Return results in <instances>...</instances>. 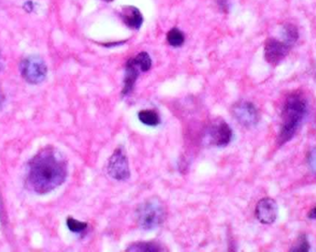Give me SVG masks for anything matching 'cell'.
I'll return each instance as SVG.
<instances>
[{"mask_svg": "<svg viewBox=\"0 0 316 252\" xmlns=\"http://www.w3.org/2000/svg\"><path fill=\"white\" fill-rule=\"evenodd\" d=\"M26 187L37 194H47L63 184L68 174L66 157L55 147H45L29 162Z\"/></svg>", "mask_w": 316, "mask_h": 252, "instance_id": "obj_1", "label": "cell"}, {"mask_svg": "<svg viewBox=\"0 0 316 252\" xmlns=\"http://www.w3.org/2000/svg\"><path fill=\"white\" fill-rule=\"evenodd\" d=\"M307 113V101L302 95L293 94L286 98L282 112V126L277 138L279 145H283L294 137L306 117Z\"/></svg>", "mask_w": 316, "mask_h": 252, "instance_id": "obj_2", "label": "cell"}, {"mask_svg": "<svg viewBox=\"0 0 316 252\" xmlns=\"http://www.w3.org/2000/svg\"><path fill=\"white\" fill-rule=\"evenodd\" d=\"M166 216V207L158 198L149 199L140 204L136 210L137 223L144 230H153L160 226L164 223Z\"/></svg>", "mask_w": 316, "mask_h": 252, "instance_id": "obj_3", "label": "cell"}, {"mask_svg": "<svg viewBox=\"0 0 316 252\" xmlns=\"http://www.w3.org/2000/svg\"><path fill=\"white\" fill-rule=\"evenodd\" d=\"M20 73L22 78L30 84H39L47 75V66L39 56H29L20 63Z\"/></svg>", "mask_w": 316, "mask_h": 252, "instance_id": "obj_4", "label": "cell"}, {"mask_svg": "<svg viewBox=\"0 0 316 252\" xmlns=\"http://www.w3.org/2000/svg\"><path fill=\"white\" fill-rule=\"evenodd\" d=\"M108 172L111 177L117 180H126L130 175L126 153L123 147H118L109 158Z\"/></svg>", "mask_w": 316, "mask_h": 252, "instance_id": "obj_5", "label": "cell"}, {"mask_svg": "<svg viewBox=\"0 0 316 252\" xmlns=\"http://www.w3.org/2000/svg\"><path fill=\"white\" fill-rule=\"evenodd\" d=\"M231 114L241 126L253 127L259 122V113L255 106L248 101H238L231 108Z\"/></svg>", "mask_w": 316, "mask_h": 252, "instance_id": "obj_6", "label": "cell"}, {"mask_svg": "<svg viewBox=\"0 0 316 252\" xmlns=\"http://www.w3.org/2000/svg\"><path fill=\"white\" fill-rule=\"evenodd\" d=\"M232 129L222 119H216L208 127L206 139L211 145L226 146L232 139Z\"/></svg>", "mask_w": 316, "mask_h": 252, "instance_id": "obj_7", "label": "cell"}, {"mask_svg": "<svg viewBox=\"0 0 316 252\" xmlns=\"http://www.w3.org/2000/svg\"><path fill=\"white\" fill-rule=\"evenodd\" d=\"M286 42H280L277 39L268 38L265 45V58L267 62L276 65L286 57L290 49Z\"/></svg>", "mask_w": 316, "mask_h": 252, "instance_id": "obj_8", "label": "cell"}, {"mask_svg": "<svg viewBox=\"0 0 316 252\" xmlns=\"http://www.w3.org/2000/svg\"><path fill=\"white\" fill-rule=\"evenodd\" d=\"M277 204L275 200L271 198H264L257 204L255 208L256 218L262 223H273L277 217Z\"/></svg>", "mask_w": 316, "mask_h": 252, "instance_id": "obj_9", "label": "cell"}, {"mask_svg": "<svg viewBox=\"0 0 316 252\" xmlns=\"http://www.w3.org/2000/svg\"><path fill=\"white\" fill-rule=\"evenodd\" d=\"M120 19L129 29L140 30L143 23L142 12L133 6H124L120 10Z\"/></svg>", "mask_w": 316, "mask_h": 252, "instance_id": "obj_10", "label": "cell"}, {"mask_svg": "<svg viewBox=\"0 0 316 252\" xmlns=\"http://www.w3.org/2000/svg\"><path fill=\"white\" fill-rule=\"evenodd\" d=\"M141 69L136 64L134 58H129L125 67V77H124V87L122 90L123 95H128L132 91L135 82L140 75Z\"/></svg>", "mask_w": 316, "mask_h": 252, "instance_id": "obj_11", "label": "cell"}, {"mask_svg": "<svg viewBox=\"0 0 316 252\" xmlns=\"http://www.w3.org/2000/svg\"><path fill=\"white\" fill-rule=\"evenodd\" d=\"M138 117L139 120L146 126H158L161 122V119H160V116L158 115V112L155 110H151V109H145V110L140 111Z\"/></svg>", "mask_w": 316, "mask_h": 252, "instance_id": "obj_12", "label": "cell"}, {"mask_svg": "<svg viewBox=\"0 0 316 252\" xmlns=\"http://www.w3.org/2000/svg\"><path fill=\"white\" fill-rule=\"evenodd\" d=\"M165 249L158 243L137 242L128 247V252H163Z\"/></svg>", "mask_w": 316, "mask_h": 252, "instance_id": "obj_13", "label": "cell"}, {"mask_svg": "<svg viewBox=\"0 0 316 252\" xmlns=\"http://www.w3.org/2000/svg\"><path fill=\"white\" fill-rule=\"evenodd\" d=\"M167 41L171 47H179L184 44L185 36L180 30L178 28H173L168 32L167 34Z\"/></svg>", "mask_w": 316, "mask_h": 252, "instance_id": "obj_14", "label": "cell"}, {"mask_svg": "<svg viewBox=\"0 0 316 252\" xmlns=\"http://www.w3.org/2000/svg\"><path fill=\"white\" fill-rule=\"evenodd\" d=\"M134 58V60L136 62V64L138 65L141 71L146 72V71L150 70V68H152V59H151V57L149 56L148 53L141 52V53H139L135 58Z\"/></svg>", "mask_w": 316, "mask_h": 252, "instance_id": "obj_15", "label": "cell"}, {"mask_svg": "<svg viewBox=\"0 0 316 252\" xmlns=\"http://www.w3.org/2000/svg\"><path fill=\"white\" fill-rule=\"evenodd\" d=\"M283 36H284V42H286L287 45L291 47L296 42L299 36L296 27H294L291 24L286 25L283 29Z\"/></svg>", "mask_w": 316, "mask_h": 252, "instance_id": "obj_16", "label": "cell"}, {"mask_svg": "<svg viewBox=\"0 0 316 252\" xmlns=\"http://www.w3.org/2000/svg\"><path fill=\"white\" fill-rule=\"evenodd\" d=\"M67 226L71 232L80 233L83 232L87 228V223L78 221L72 217H69L67 219Z\"/></svg>", "mask_w": 316, "mask_h": 252, "instance_id": "obj_17", "label": "cell"}, {"mask_svg": "<svg viewBox=\"0 0 316 252\" xmlns=\"http://www.w3.org/2000/svg\"><path fill=\"white\" fill-rule=\"evenodd\" d=\"M310 243L307 239L306 236H300L297 239L296 243L291 248V252H308L310 250Z\"/></svg>", "mask_w": 316, "mask_h": 252, "instance_id": "obj_18", "label": "cell"}, {"mask_svg": "<svg viewBox=\"0 0 316 252\" xmlns=\"http://www.w3.org/2000/svg\"><path fill=\"white\" fill-rule=\"evenodd\" d=\"M308 162H309V165H310L311 169L314 172H316V147L310 152V155L308 157Z\"/></svg>", "mask_w": 316, "mask_h": 252, "instance_id": "obj_19", "label": "cell"}, {"mask_svg": "<svg viewBox=\"0 0 316 252\" xmlns=\"http://www.w3.org/2000/svg\"><path fill=\"white\" fill-rule=\"evenodd\" d=\"M308 217L310 219H313V220H316V207L313 208L309 213H308Z\"/></svg>", "mask_w": 316, "mask_h": 252, "instance_id": "obj_20", "label": "cell"}, {"mask_svg": "<svg viewBox=\"0 0 316 252\" xmlns=\"http://www.w3.org/2000/svg\"><path fill=\"white\" fill-rule=\"evenodd\" d=\"M24 10H26V11H28V12L32 10V3L31 1H28V2L25 3V5H24Z\"/></svg>", "mask_w": 316, "mask_h": 252, "instance_id": "obj_21", "label": "cell"}, {"mask_svg": "<svg viewBox=\"0 0 316 252\" xmlns=\"http://www.w3.org/2000/svg\"><path fill=\"white\" fill-rule=\"evenodd\" d=\"M3 98H4V97H3V94H2V93L0 92V104H1L2 101H3Z\"/></svg>", "mask_w": 316, "mask_h": 252, "instance_id": "obj_22", "label": "cell"}, {"mask_svg": "<svg viewBox=\"0 0 316 252\" xmlns=\"http://www.w3.org/2000/svg\"><path fill=\"white\" fill-rule=\"evenodd\" d=\"M103 1H105V2H109V3H110V2H112V1H114V0H103Z\"/></svg>", "mask_w": 316, "mask_h": 252, "instance_id": "obj_23", "label": "cell"}]
</instances>
